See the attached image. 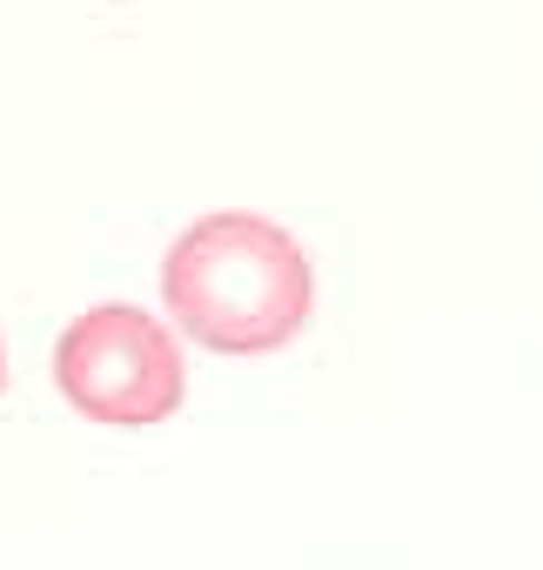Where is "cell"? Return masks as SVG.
Segmentation results:
<instances>
[{
  "label": "cell",
  "mask_w": 543,
  "mask_h": 570,
  "mask_svg": "<svg viewBox=\"0 0 543 570\" xmlns=\"http://www.w3.org/2000/svg\"><path fill=\"white\" fill-rule=\"evenodd\" d=\"M161 303L188 343L215 356H268L303 336L316 268L303 242L268 215H201L161 262Z\"/></svg>",
  "instance_id": "obj_1"
},
{
  "label": "cell",
  "mask_w": 543,
  "mask_h": 570,
  "mask_svg": "<svg viewBox=\"0 0 543 570\" xmlns=\"http://www.w3.org/2000/svg\"><path fill=\"white\" fill-rule=\"evenodd\" d=\"M55 390L88 423L148 430L181 410L188 370H181V350L161 316H148L135 303H95L55 343Z\"/></svg>",
  "instance_id": "obj_2"
},
{
  "label": "cell",
  "mask_w": 543,
  "mask_h": 570,
  "mask_svg": "<svg viewBox=\"0 0 543 570\" xmlns=\"http://www.w3.org/2000/svg\"><path fill=\"white\" fill-rule=\"evenodd\" d=\"M0 390H8V356H0Z\"/></svg>",
  "instance_id": "obj_3"
}]
</instances>
